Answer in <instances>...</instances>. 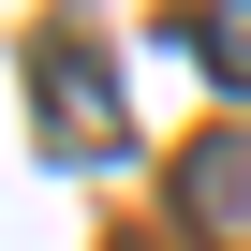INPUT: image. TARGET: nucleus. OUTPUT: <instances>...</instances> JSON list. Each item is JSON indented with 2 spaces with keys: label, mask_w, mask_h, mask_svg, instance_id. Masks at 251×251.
<instances>
[{
  "label": "nucleus",
  "mask_w": 251,
  "mask_h": 251,
  "mask_svg": "<svg viewBox=\"0 0 251 251\" xmlns=\"http://www.w3.org/2000/svg\"><path fill=\"white\" fill-rule=\"evenodd\" d=\"M177 222H192V251H251V118L177 148Z\"/></svg>",
  "instance_id": "obj_1"
},
{
  "label": "nucleus",
  "mask_w": 251,
  "mask_h": 251,
  "mask_svg": "<svg viewBox=\"0 0 251 251\" xmlns=\"http://www.w3.org/2000/svg\"><path fill=\"white\" fill-rule=\"evenodd\" d=\"M30 74H45V148H118V74L89 45H45Z\"/></svg>",
  "instance_id": "obj_2"
},
{
  "label": "nucleus",
  "mask_w": 251,
  "mask_h": 251,
  "mask_svg": "<svg viewBox=\"0 0 251 251\" xmlns=\"http://www.w3.org/2000/svg\"><path fill=\"white\" fill-rule=\"evenodd\" d=\"M192 59L207 89H251V0H192Z\"/></svg>",
  "instance_id": "obj_3"
}]
</instances>
